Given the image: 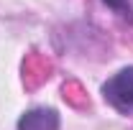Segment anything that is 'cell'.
<instances>
[{
	"label": "cell",
	"instance_id": "cell-1",
	"mask_svg": "<svg viewBox=\"0 0 133 130\" xmlns=\"http://www.w3.org/2000/svg\"><path fill=\"white\" fill-rule=\"evenodd\" d=\"M102 97L118 112H133V66L120 69L102 84Z\"/></svg>",
	"mask_w": 133,
	"mask_h": 130
},
{
	"label": "cell",
	"instance_id": "cell-3",
	"mask_svg": "<svg viewBox=\"0 0 133 130\" xmlns=\"http://www.w3.org/2000/svg\"><path fill=\"white\" fill-rule=\"evenodd\" d=\"M108 8H113L115 13H120V16H125V18H131L133 16V5H131V0H102Z\"/></svg>",
	"mask_w": 133,
	"mask_h": 130
},
{
	"label": "cell",
	"instance_id": "cell-2",
	"mask_svg": "<svg viewBox=\"0 0 133 130\" xmlns=\"http://www.w3.org/2000/svg\"><path fill=\"white\" fill-rule=\"evenodd\" d=\"M62 120L54 107H31L18 117V130H59Z\"/></svg>",
	"mask_w": 133,
	"mask_h": 130
}]
</instances>
